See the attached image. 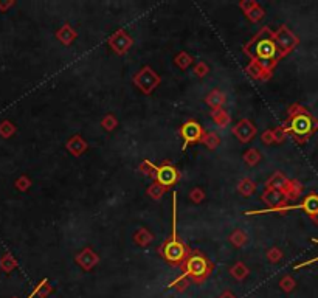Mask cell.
<instances>
[{
  "label": "cell",
  "mask_w": 318,
  "mask_h": 298,
  "mask_svg": "<svg viewBox=\"0 0 318 298\" xmlns=\"http://www.w3.org/2000/svg\"><path fill=\"white\" fill-rule=\"evenodd\" d=\"M177 179H179V174H177V171H175V168L171 166V165H163L157 170V180L163 186L174 185L175 182H177Z\"/></svg>",
  "instance_id": "cell-5"
},
{
  "label": "cell",
  "mask_w": 318,
  "mask_h": 298,
  "mask_svg": "<svg viewBox=\"0 0 318 298\" xmlns=\"http://www.w3.org/2000/svg\"><path fill=\"white\" fill-rule=\"evenodd\" d=\"M180 132H182V137L185 140V143L182 146V149L185 151L189 143H194V141L200 140V137H202V127H200V124L197 121H188V123L183 124Z\"/></svg>",
  "instance_id": "cell-4"
},
{
  "label": "cell",
  "mask_w": 318,
  "mask_h": 298,
  "mask_svg": "<svg viewBox=\"0 0 318 298\" xmlns=\"http://www.w3.org/2000/svg\"><path fill=\"white\" fill-rule=\"evenodd\" d=\"M312 129H313V121H312V118L307 114L295 115L290 120V124H289L290 132H293L295 135H301V137L309 135L312 132Z\"/></svg>",
  "instance_id": "cell-3"
},
{
  "label": "cell",
  "mask_w": 318,
  "mask_h": 298,
  "mask_svg": "<svg viewBox=\"0 0 318 298\" xmlns=\"http://www.w3.org/2000/svg\"><path fill=\"white\" fill-rule=\"evenodd\" d=\"M278 53V47L272 39H261L256 45V54L261 59H273Z\"/></svg>",
  "instance_id": "cell-6"
},
{
  "label": "cell",
  "mask_w": 318,
  "mask_h": 298,
  "mask_svg": "<svg viewBox=\"0 0 318 298\" xmlns=\"http://www.w3.org/2000/svg\"><path fill=\"white\" fill-rule=\"evenodd\" d=\"M175 194H174V213H172V236L165 242V246L162 247V255L163 258L168 261V263L172 264H182L185 258H186V247L182 244L177 238V226H175Z\"/></svg>",
  "instance_id": "cell-1"
},
{
  "label": "cell",
  "mask_w": 318,
  "mask_h": 298,
  "mask_svg": "<svg viewBox=\"0 0 318 298\" xmlns=\"http://www.w3.org/2000/svg\"><path fill=\"white\" fill-rule=\"evenodd\" d=\"M315 242H318V241H315ZM315 261H318V258H315V259H310V261H307V263H304V264H298L295 269H299V267H303V266H306V264H310V263H315Z\"/></svg>",
  "instance_id": "cell-8"
},
{
  "label": "cell",
  "mask_w": 318,
  "mask_h": 298,
  "mask_svg": "<svg viewBox=\"0 0 318 298\" xmlns=\"http://www.w3.org/2000/svg\"><path fill=\"white\" fill-rule=\"evenodd\" d=\"M182 269H183L185 275L191 276L194 281H202V279H205L209 275L211 264L205 256H202L199 253H192L191 256L185 258Z\"/></svg>",
  "instance_id": "cell-2"
},
{
  "label": "cell",
  "mask_w": 318,
  "mask_h": 298,
  "mask_svg": "<svg viewBox=\"0 0 318 298\" xmlns=\"http://www.w3.org/2000/svg\"><path fill=\"white\" fill-rule=\"evenodd\" d=\"M298 208H303L306 213L309 214H316L318 213V196L316 194H310L307 196L301 205H298Z\"/></svg>",
  "instance_id": "cell-7"
}]
</instances>
